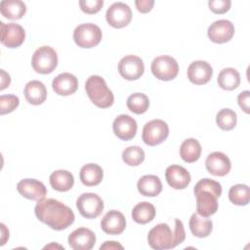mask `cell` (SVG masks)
Wrapping results in <instances>:
<instances>
[{"label": "cell", "mask_w": 250, "mask_h": 250, "mask_svg": "<svg viewBox=\"0 0 250 250\" xmlns=\"http://www.w3.org/2000/svg\"><path fill=\"white\" fill-rule=\"evenodd\" d=\"M103 37L101 28L94 23H82L73 31V40L80 48H93Z\"/></svg>", "instance_id": "5b68a950"}, {"label": "cell", "mask_w": 250, "mask_h": 250, "mask_svg": "<svg viewBox=\"0 0 250 250\" xmlns=\"http://www.w3.org/2000/svg\"><path fill=\"white\" fill-rule=\"evenodd\" d=\"M17 189L23 197L35 201L44 199L47 194V188L44 184L35 179L21 180L17 185Z\"/></svg>", "instance_id": "4fadbf2b"}, {"label": "cell", "mask_w": 250, "mask_h": 250, "mask_svg": "<svg viewBox=\"0 0 250 250\" xmlns=\"http://www.w3.org/2000/svg\"><path fill=\"white\" fill-rule=\"evenodd\" d=\"M196 197V211L202 217H210L218 210V200L212 192L201 190L194 193Z\"/></svg>", "instance_id": "44dd1931"}, {"label": "cell", "mask_w": 250, "mask_h": 250, "mask_svg": "<svg viewBox=\"0 0 250 250\" xmlns=\"http://www.w3.org/2000/svg\"><path fill=\"white\" fill-rule=\"evenodd\" d=\"M67 240L74 250H90L96 244V235L87 228H78L68 235Z\"/></svg>", "instance_id": "9a60e30c"}, {"label": "cell", "mask_w": 250, "mask_h": 250, "mask_svg": "<svg viewBox=\"0 0 250 250\" xmlns=\"http://www.w3.org/2000/svg\"><path fill=\"white\" fill-rule=\"evenodd\" d=\"M149 246L156 250H165L175 248V234L167 224L161 223L153 227L147 234Z\"/></svg>", "instance_id": "277c9868"}, {"label": "cell", "mask_w": 250, "mask_h": 250, "mask_svg": "<svg viewBox=\"0 0 250 250\" xmlns=\"http://www.w3.org/2000/svg\"><path fill=\"white\" fill-rule=\"evenodd\" d=\"M201 190L212 192L216 197H220L222 194V186L219 182H216L209 178H205L198 181L193 188L194 193Z\"/></svg>", "instance_id": "e575fe53"}, {"label": "cell", "mask_w": 250, "mask_h": 250, "mask_svg": "<svg viewBox=\"0 0 250 250\" xmlns=\"http://www.w3.org/2000/svg\"><path fill=\"white\" fill-rule=\"evenodd\" d=\"M79 176L84 186L94 187L102 182L104 172L100 165L96 163H88L82 166Z\"/></svg>", "instance_id": "cb8c5ba5"}, {"label": "cell", "mask_w": 250, "mask_h": 250, "mask_svg": "<svg viewBox=\"0 0 250 250\" xmlns=\"http://www.w3.org/2000/svg\"><path fill=\"white\" fill-rule=\"evenodd\" d=\"M0 12L6 19L19 20L25 14L26 6L21 0H2L0 2Z\"/></svg>", "instance_id": "484cf974"}, {"label": "cell", "mask_w": 250, "mask_h": 250, "mask_svg": "<svg viewBox=\"0 0 250 250\" xmlns=\"http://www.w3.org/2000/svg\"><path fill=\"white\" fill-rule=\"evenodd\" d=\"M187 74L191 83L195 85H203L211 79L213 68L205 61H194L188 65Z\"/></svg>", "instance_id": "e0dca14e"}, {"label": "cell", "mask_w": 250, "mask_h": 250, "mask_svg": "<svg viewBox=\"0 0 250 250\" xmlns=\"http://www.w3.org/2000/svg\"><path fill=\"white\" fill-rule=\"evenodd\" d=\"M127 107L136 114L145 113L149 106V100L146 95L143 93H134L127 99Z\"/></svg>", "instance_id": "1f68e13d"}, {"label": "cell", "mask_w": 250, "mask_h": 250, "mask_svg": "<svg viewBox=\"0 0 250 250\" xmlns=\"http://www.w3.org/2000/svg\"><path fill=\"white\" fill-rule=\"evenodd\" d=\"M105 19L112 27L122 28L128 25L132 20L131 8L123 2H115L107 9Z\"/></svg>", "instance_id": "9c48e42d"}, {"label": "cell", "mask_w": 250, "mask_h": 250, "mask_svg": "<svg viewBox=\"0 0 250 250\" xmlns=\"http://www.w3.org/2000/svg\"><path fill=\"white\" fill-rule=\"evenodd\" d=\"M1 43L8 48H17L21 46L25 38L23 27L18 23L0 22Z\"/></svg>", "instance_id": "8fae6325"}, {"label": "cell", "mask_w": 250, "mask_h": 250, "mask_svg": "<svg viewBox=\"0 0 250 250\" xmlns=\"http://www.w3.org/2000/svg\"><path fill=\"white\" fill-rule=\"evenodd\" d=\"M0 73H1V87H0V89L4 90L5 88H7L10 85L11 77L4 69H1Z\"/></svg>", "instance_id": "b9f144b4"}, {"label": "cell", "mask_w": 250, "mask_h": 250, "mask_svg": "<svg viewBox=\"0 0 250 250\" xmlns=\"http://www.w3.org/2000/svg\"><path fill=\"white\" fill-rule=\"evenodd\" d=\"M150 69L157 79L170 81L178 75L179 65L174 58L170 56H159L152 61Z\"/></svg>", "instance_id": "52a82bcc"}, {"label": "cell", "mask_w": 250, "mask_h": 250, "mask_svg": "<svg viewBox=\"0 0 250 250\" xmlns=\"http://www.w3.org/2000/svg\"><path fill=\"white\" fill-rule=\"evenodd\" d=\"M100 249H123V246L116 241H105L103 245H101Z\"/></svg>", "instance_id": "7bdbcfd3"}, {"label": "cell", "mask_w": 250, "mask_h": 250, "mask_svg": "<svg viewBox=\"0 0 250 250\" xmlns=\"http://www.w3.org/2000/svg\"><path fill=\"white\" fill-rule=\"evenodd\" d=\"M237 121V116L235 111L230 108H223L216 115V123L217 125L225 131L232 130Z\"/></svg>", "instance_id": "d6a6232c"}, {"label": "cell", "mask_w": 250, "mask_h": 250, "mask_svg": "<svg viewBox=\"0 0 250 250\" xmlns=\"http://www.w3.org/2000/svg\"><path fill=\"white\" fill-rule=\"evenodd\" d=\"M201 154V145L193 138L185 140L180 146V156L185 162L192 163L199 159Z\"/></svg>", "instance_id": "83f0119b"}, {"label": "cell", "mask_w": 250, "mask_h": 250, "mask_svg": "<svg viewBox=\"0 0 250 250\" xmlns=\"http://www.w3.org/2000/svg\"><path fill=\"white\" fill-rule=\"evenodd\" d=\"M31 65L41 74H48L55 70L58 65L57 52L50 46L39 47L32 56Z\"/></svg>", "instance_id": "3957f363"}, {"label": "cell", "mask_w": 250, "mask_h": 250, "mask_svg": "<svg viewBox=\"0 0 250 250\" xmlns=\"http://www.w3.org/2000/svg\"><path fill=\"white\" fill-rule=\"evenodd\" d=\"M189 229L194 236L202 238L211 233L213 224L207 217H202L197 213H193L189 219Z\"/></svg>", "instance_id": "d4e9b609"}, {"label": "cell", "mask_w": 250, "mask_h": 250, "mask_svg": "<svg viewBox=\"0 0 250 250\" xmlns=\"http://www.w3.org/2000/svg\"><path fill=\"white\" fill-rule=\"evenodd\" d=\"M207 34L209 39L214 43H226L232 38L234 26L230 21L218 20L208 27Z\"/></svg>", "instance_id": "7c38bea8"}, {"label": "cell", "mask_w": 250, "mask_h": 250, "mask_svg": "<svg viewBox=\"0 0 250 250\" xmlns=\"http://www.w3.org/2000/svg\"><path fill=\"white\" fill-rule=\"evenodd\" d=\"M205 166L207 171L218 177H223L229 174L231 168V163L229 158L221 151H214L210 153L206 160Z\"/></svg>", "instance_id": "2e32d148"}, {"label": "cell", "mask_w": 250, "mask_h": 250, "mask_svg": "<svg viewBox=\"0 0 250 250\" xmlns=\"http://www.w3.org/2000/svg\"><path fill=\"white\" fill-rule=\"evenodd\" d=\"M137 122L128 114L118 115L112 123L113 133L117 138L123 141H129L133 139L137 133Z\"/></svg>", "instance_id": "5bb4252c"}, {"label": "cell", "mask_w": 250, "mask_h": 250, "mask_svg": "<svg viewBox=\"0 0 250 250\" xmlns=\"http://www.w3.org/2000/svg\"><path fill=\"white\" fill-rule=\"evenodd\" d=\"M168 135L169 127L167 123L161 119H153L144 126L142 139L146 145L154 146L163 143Z\"/></svg>", "instance_id": "8992f818"}, {"label": "cell", "mask_w": 250, "mask_h": 250, "mask_svg": "<svg viewBox=\"0 0 250 250\" xmlns=\"http://www.w3.org/2000/svg\"><path fill=\"white\" fill-rule=\"evenodd\" d=\"M229 199L231 203L244 206L250 201V188L247 185L237 184L232 186L229 190Z\"/></svg>", "instance_id": "4dcf8cb0"}, {"label": "cell", "mask_w": 250, "mask_h": 250, "mask_svg": "<svg viewBox=\"0 0 250 250\" xmlns=\"http://www.w3.org/2000/svg\"><path fill=\"white\" fill-rule=\"evenodd\" d=\"M76 207L84 218L95 219L103 212L104 201L97 193L85 192L77 198Z\"/></svg>", "instance_id": "ba28073f"}, {"label": "cell", "mask_w": 250, "mask_h": 250, "mask_svg": "<svg viewBox=\"0 0 250 250\" xmlns=\"http://www.w3.org/2000/svg\"><path fill=\"white\" fill-rule=\"evenodd\" d=\"M50 185L58 191H67L74 185L73 175L67 170H57L50 175Z\"/></svg>", "instance_id": "4316f807"}, {"label": "cell", "mask_w": 250, "mask_h": 250, "mask_svg": "<svg viewBox=\"0 0 250 250\" xmlns=\"http://www.w3.org/2000/svg\"><path fill=\"white\" fill-rule=\"evenodd\" d=\"M52 88L60 96H69L77 91L78 79L69 72H63L53 79Z\"/></svg>", "instance_id": "ffe728a7"}, {"label": "cell", "mask_w": 250, "mask_h": 250, "mask_svg": "<svg viewBox=\"0 0 250 250\" xmlns=\"http://www.w3.org/2000/svg\"><path fill=\"white\" fill-rule=\"evenodd\" d=\"M37 219L55 230H62L73 224V211L62 202L47 198L37 201L34 208Z\"/></svg>", "instance_id": "6da1fadb"}, {"label": "cell", "mask_w": 250, "mask_h": 250, "mask_svg": "<svg viewBox=\"0 0 250 250\" xmlns=\"http://www.w3.org/2000/svg\"><path fill=\"white\" fill-rule=\"evenodd\" d=\"M0 226H1V233H2V235H1V243H0V245L2 246V245H4V244H5L6 240L9 238V230L7 229V228H6V226H5L4 224H1Z\"/></svg>", "instance_id": "ee69618b"}, {"label": "cell", "mask_w": 250, "mask_h": 250, "mask_svg": "<svg viewBox=\"0 0 250 250\" xmlns=\"http://www.w3.org/2000/svg\"><path fill=\"white\" fill-rule=\"evenodd\" d=\"M155 217L154 206L146 201L138 203L132 210V219L138 224H147Z\"/></svg>", "instance_id": "f546056e"}, {"label": "cell", "mask_w": 250, "mask_h": 250, "mask_svg": "<svg viewBox=\"0 0 250 250\" xmlns=\"http://www.w3.org/2000/svg\"><path fill=\"white\" fill-rule=\"evenodd\" d=\"M85 90L91 102L98 107L106 108L114 103V96L102 76L91 75L86 80Z\"/></svg>", "instance_id": "7a4b0ae2"}, {"label": "cell", "mask_w": 250, "mask_h": 250, "mask_svg": "<svg viewBox=\"0 0 250 250\" xmlns=\"http://www.w3.org/2000/svg\"><path fill=\"white\" fill-rule=\"evenodd\" d=\"M174 234H175L176 245L181 244L186 238V231H185V229H184V225H183V222L180 219L175 220Z\"/></svg>", "instance_id": "f35d334b"}, {"label": "cell", "mask_w": 250, "mask_h": 250, "mask_svg": "<svg viewBox=\"0 0 250 250\" xmlns=\"http://www.w3.org/2000/svg\"><path fill=\"white\" fill-rule=\"evenodd\" d=\"M104 5L103 0H81L79 1L80 9L86 14L98 13Z\"/></svg>", "instance_id": "8d00e7d4"}, {"label": "cell", "mask_w": 250, "mask_h": 250, "mask_svg": "<svg viewBox=\"0 0 250 250\" xmlns=\"http://www.w3.org/2000/svg\"><path fill=\"white\" fill-rule=\"evenodd\" d=\"M122 159L129 166H138L145 160V151L138 146H128L122 152Z\"/></svg>", "instance_id": "836d02e7"}, {"label": "cell", "mask_w": 250, "mask_h": 250, "mask_svg": "<svg viewBox=\"0 0 250 250\" xmlns=\"http://www.w3.org/2000/svg\"><path fill=\"white\" fill-rule=\"evenodd\" d=\"M168 185L175 189H184L190 183L189 172L180 165H170L165 171Z\"/></svg>", "instance_id": "d6986e66"}, {"label": "cell", "mask_w": 250, "mask_h": 250, "mask_svg": "<svg viewBox=\"0 0 250 250\" xmlns=\"http://www.w3.org/2000/svg\"><path fill=\"white\" fill-rule=\"evenodd\" d=\"M101 228L104 232L111 235L120 234L126 228L124 215L117 210L108 211L101 221Z\"/></svg>", "instance_id": "ac0fdd59"}, {"label": "cell", "mask_w": 250, "mask_h": 250, "mask_svg": "<svg viewBox=\"0 0 250 250\" xmlns=\"http://www.w3.org/2000/svg\"><path fill=\"white\" fill-rule=\"evenodd\" d=\"M118 71L119 74L127 80H137L144 74V62L135 55L125 56L118 62Z\"/></svg>", "instance_id": "30bf717a"}, {"label": "cell", "mask_w": 250, "mask_h": 250, "mask_svg": "<svg viewBox=\"0 0 250 250\" xmlns=\"http://www.w3.org/2000/svg\"><path fill=\"white\" fill-rule=\"evenodd\" d=\"M231 2L229 0H210L208 6L215 14H224L230 8Z\"/></svg>", "instance_id": "74e56055"}, {"label": "cell", "mask_w": 250, "mask_h": 250, "mask_svg": "<svg viewBox=\"0 0 250 250\" xmlns=\"http://www.w3.org/2000/svg\"><path fill=\"white\" fill-rule=\"evenodd\" d=\"M136 8L141 13H148L151 11L154 1L153 0H136L135 1Z\"/></svg>", "instance_id": "60d3db41"}, {"label": "cell", "mask_w": 250, "mask_h": 250, "mask_svg": "<svg viewBox=\"0 0 250 250\" xmlns=\"http://www.w3.org/2000/svg\"><path fill=\"white\" fill-rule=\"evenodd\" d=\"M217 81L222 89L231 91L239 86L240 75L235 68L226 67L220 71Z\"/></svg>", "instance_id": "f1b7e54d"}, {"label": "cell", "mask_w": 250, "mask_h": 250, "mask_svg": "<svg viewBox=\"0 0 250 250\" xmlns=\"http://www.w3.org/2000/svg\"><path fill=\"white\" fill-rule=\"evenodd\" d=\"M26 101L34 105L41 104L47 98V90L45 85L39 80H31L27 82L23 90Z\"/></svg>", "instance_id": "7402d4cb"}, {"label": "cell", "mask_w": 250, "mask_h": 250, "mask_svg": "<svg viewBox=\"0 0 250 250\" xmlns=\"http://www.w3.org/2000/svg\"><path fill=\"white\" fill-rule=\"evenodd\" d=\"M249 102H250V92L248 90L241 92L237 97V103L240 106V108L245 112L249 113Z\"/></svg>", "instance_id": "ab89813d"}, {"label": "cell", "mask_w": 250, "mask_h": 250, "mask_svg": "<svg viewBox=\"0 0 250 250\" xmlns=\"http://www.w3.org/2000/svg\"><path fill=\"white\" fill-rule=\"evenodd\" d=\"M20 104V100L15 95L0 96V114H6L14 111Z\"/></svg>", "instance_id": "d590c367"}, {"label": "cell", "mask_w": 250, "mask_h": 250, "mask_svg": "<svg viewBox=\"0 0 250 250\" xmlns=\"http://www.w3.org/2000/svg\"><path fill=\"white\" fill-rule=\"evenodd\" d=\"M137 188L142 195L154 197L162 191V183L155 175H145L138 181Z\"/></svg>", "instance_id": "603a6c76"}, {"label": "cell", "mask_w": 250, "mask_h": 250, "mask_svg": "<svg viewBox=\"0 0 250 250\" xmlns=\"http://www.w3.org/2000/svg\"><path fill=\"white\" fill-rule=\"evenodd\" d=\"M51 247H54V244H51V245L45 246V248H51ZM55 247H59V248H63L62 246H60V245H55ZM63 249H64V248H63Z\"/></svg>", "instance_id": "f6af8a7d"}]
</instances>
